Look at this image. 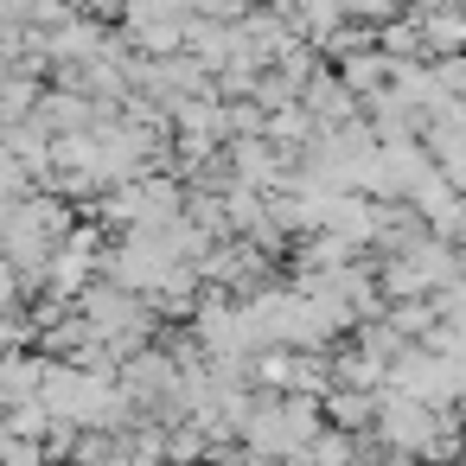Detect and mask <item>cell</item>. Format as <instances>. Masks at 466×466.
Returning a JSON list of instances; mask_svg holds the SVG:
<instances>
[{
    "label": "cell",
    "instance_id": "obj_1",
    "mask_svg": "<svg viewBox=\"0 0 466 466\" xmlns=\"http://www.w3.org/2000/svg\"><path fill=\"white\" fill-rule=\"evenodd\" d=\"M326 409H332V421H339V434H345V428H364V421H370L377 396H364V390H332Z\"/></svg>",
    "mask_w": 466,
    "mask_h": 466
},
{
    "label": "cell",
    "instance_id": "obj_2",
    "mask_svg": "<svg viewBox=\"0 0 466 466\" xmlns=\"http://www.w3.org/2000/svg\"><path fill=\"white\" fill-rule=\"evenodd\" d=\"M14 294H20V275H14L7 262H0V307H14Z\"/></svg>",
    "mask_w": 466,
    "mask_h": 466
}]
</instances>
